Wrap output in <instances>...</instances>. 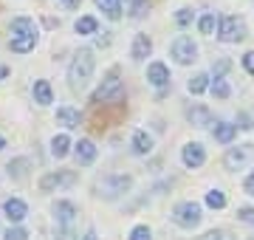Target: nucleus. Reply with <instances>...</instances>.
Wrapping results in <instances>:
<instances>
[{
	"instance_id": "1",
	"label": "nucleus",
	"mask_w": 254,
	"mask_h": 240,
	"mask_svg": "<svg viewBox=\"0 0 254 240\" xmlns=\"http://www.w3.org/2000/svg\"><path fill=\"white\" fill-rule=\"evenodd\" d=\"M93 65H96V57H93L91 48H79L76 57H73L71 68H68V85H71V91H82L88 79L93 76Z\"/></svg>"
},
{
	"instance_id": "2",
	"label": "nucleus",
	"mask_w": 254,
	"mask_h": 240,
	"mask_svg": "<svg viewBox=\"0 0 254 240\" xmlns=\"http://www.w3.org/2000/svg\"><path fill=\"white\" fill-rule=\"evenodd\" d=\"M122 96H125V82L119 79V71L113 68L108 79L93 91L91 102H93V105H102V102H122Z\"/></svg>"
},
{
	"instance_id": "3",
	"label": "nucleus",
	"mask_w": 254,
	"mask_h": 240,
	"mask_svg": "<svg viewBox=\"0 0 254 240\" xmlns=\"http://www.w3.org/2000/svg\"><path fill=\"white\" fill-rule=\"evenodd\" d=\"M218 40L220 43H240L246 40V23L243 17H235V14H229L218 23Z\"/></svg>"
},
{
	"instance_id": "4",
	"label": "nucleus",
	"mask_w": 254,
	"mask_h": 240,
	"mask_svg": "<svg viewBox=\"0 0 254 240\" xmlns=\"http://www.w3.org/2000/svg\"><path fill=\"white\" fill-rule=\"evenodd\" d=\"M173 221L181 226V229H195L200 223V203L195 201H184L175 206V212H173Z\"/></svg>"
},
{
	"instance_id": "5",
	"label": "nucleus",
	"mask_w": 254,
	"mask_h": 240,
	"mask_svg": "<svg viewBox=\"0 0 254 240\" xmlns=\"http://www.w3.org/2000/svg\"><path fill=\"white\" fill-rule=\"evenodd\" d=\"M249 161H254V144H237V147H229L226 156H223V167H226V170H243Z\"/></svg>"
},
{
	"instance_id": "6",
	"label": "nucleus",
	"mask_w": 254,
	"mask_h": 240,
	"mask_svg": "<svg viewBox=\"0 0 254 240\" xmlns=\"http://www.w3.org/2000/svg\"><path fill=\"white\" fill-rule=\"evenodd\" d=\"M173 57L178 65H190L198 60V46L192 43V37H187V34H181V37H175L173 43Z\"/></svg>"
},
{
	"instance_id": "7",
	"label": "nucleus",
	"mask_w": 254,
	"mask_h": 240,
	"mask_svg": "<svg viewBox=\"0 0 254 240\" xmlns=\"http://www.w3.org/2000/svg\"><path fill=\"white\" fill-rule=\"evenodd\" d=\"M76 184V173L73 170H60V173H46L40 178V189L43 192H51V189H60V186H73Z\"/></svg>"
},
{
	"instance_id": "8",
	"label": "nucleus",
	"mask_w": 254,
	"mask_h": 240,
	"mask_svg": "<svg viewBox=\"0 0 254 240\" xmlns=\"http://www.w3.org/2000/svg\"><path fill=\"white\" fill-rule=\"evenodd\" d=\"M181 158L190 170H198V167H203V161H206V150H203L200 141H190V144H184Z\"/></svg>"
},
{
	"instance_id": "9",
	"label": "nucleus",
	"mask_w": 254,
	"mask_h": 240,
	"mask_svg": "<svg viewBox=\"0 0 254 240\" xmlns=\"http://www.w3.org/2000/svg\"><path fill=\"white\" fill-rule=\"evenodd\" d=\"M96 144H93L91 139H79L76 144H73V156H76V161H79L82 167H88V164H93L96 161Z\"/></svg>"
},
{
	"instance_id": "10",
	"label": "nucleus",
	"mask_w": 254,
	"mask_h": 240,
	"mask_svg": "<svg viewBox=\"0 0 254 240\" xmlns=\"http://www.w3.org/2000/svg\"><path fill=\"white\" fill-rule=\"evenodd\" d=\"M147 82L155 85V88H167L170 85V68L164 62H150V68H147Z\"/></svg>"
},
{
	"instance_id": "11",
	"label": "nucleus",
	"mask_w": 254,
	"mask_h": 240,
	"mask_svg": "<svg viewBox=\"0 0 254 240\" xmlns=\"http://www.w3.org/2000/svg\"><path fill=\"white\" fill-rule=\"evenodd\" d=\"M3 212H6V218H9L11 223H20L28 215V206H26V201H20V198H9V201L3 203Z\"/></svg>"
},
{
	"instance_id": "12",
	"label": "nucleus",
	"mask_w": 254,
	"mask_h": 240,
	"mask_svg": "<svg viewBox=\"0 0 254 240\" xmlns=\"http://www.w3.org/2000/svg\"><path fill=\"white\" fill-rule=\"evenodd\" d=\"M54 215H57V223H60V226H71L73 218H76V206H73L71 201H57Z\"/></svg>"
},
{
	"instance_id": "13",
	"label": "nucleus",
	"mask_w": 254,
	"mask_h": 240,
	"mask_svg": "<svg viewBox=\"0 0 254 240\" xmlns=\"http://www.w3.org/2000/svg\"><path fill=\"white\" fill-rule=\"evenodd\" d=\"M150 51H153V40L147 37V34H136V40H133V51H130V57H133L136 62H141V60H147V57H150Z\"/></svg>"
},
{
	"instance_id": "14",
	"label": "nucleus",
	"mask_w": 254,
	"mask_h": 240,
	"mask_svg": "<svg viewBox=\"0 0 254 240\" xmlns=\"http://www.w3.org/2000/svg\"><path fill=\"white\" fill-rule=\"evenodd\" d=\"M130 150H133L136 156H150V150H153V139L147 136L144 130H136V133H133V139H130Z\"/></svg>"
},
{
	"instance_id": "15",
	"label": "nucleus",
	"mask_w": 254,
	"mask_h": 240,
	"mask_svg": "<svg viewBox=\"0 0 254 240\" xmlns=\"http://www.w3.org/2000/svg\"><path fill=\"white\" fill-rule=\"evenodd\" d=\"M215 141H220V144H232L237 136V124H232V121H218L215 124Z\"/></svg>"
},
{
	"instance_id": "16",
	"label": "nucleus",
	"mask_w": 254,
	"mask_h": 240,
	"mask_svg": "<svg viewBox=\"0 0 254 240\" xmlns=\"http://www.w3.org/2000/svg\"><path fill=\"white\" fill-rule=\"evenodd\" d=\"M9 31H11V37H26V34H37V26L31 17H17V20H11Z\"/></svg>"
},
{
	"instance_id": "17",
	"label": "nucleus",
	"mask_w": 254,
	"mask_h": 240,
	"mask_svg": "<svg viewBox=\"0 0 254 240\" xmlns=\"http://www.w3.org/2000/svg\"><path fill=\"white\" fill-rule=\"evenodd\" d=\"M37 46V34H26V37H9V48L14 54H28Z\"/></svg>"
},
{
	"instance_id": "18",
	"label": "nucleus",
	"mask_w": 254,
	"mask_h": 240,
	"mask_svg": "<svg viewBox=\"0 0 254 240\" xmlns=\"http://www.w3.org/2000/svg\"><path fill=\"white\" fill-rule=\"evenodd\" d=\"M187 119H190L195 127H206L209 121H212V113H209V108H203V105H192L190 111H187Z\"/></svg>"
},
{
	"instance_id": "19",
	"label": "nucleus",
	"mask_w": 254,
	"mask_h": 240,
	"mask_svg": "<svg viewBox=\"0 0 254 240\" xmlns=\"http://www.w3.org/2000/svg\"><path fill=\"white\" fill-rule=\"evenodd\" d=\"M82 121V113L73 111V108H60L57 111V124H63V127H79Z\"/></svg>"
},
{
	"instance_id": "20",
	"label": "nucleus",
	"mask_w": 254,
	"mask_h": 240,
	"mask_svg": "<svg viewBox=\"0 0 254 240\" xmlns=\"http://www.w3.org/2000/svg\"><path fill=\"white\" fill-rule=\"evenodd\" d=\"M28 167H31V161H28L26 156H20V158H14V161H9V178H14V181H23V178L28 176Z\"/></svg>"
},
{
	"instance_id": "21",
	"label": "nucleus",
	"mask_w": 254,
	"mask_h": 240,
	"mask_svg": "<svg viewBox=\"0 0 254 240\" xmlns=\"http://www.w3.org/2000/svg\"><path fill=\"white\" fill-rule=\"evenodd\" d=\"M34 102L37 105H51L54 102V91H51V85L46 79H37L34 82Z\"/></svg>"
},
{
	"instance_id": "22",
	"label": "nucleus",
	"mask_w": 254,
	"mask_h": 240,
	"mask_svg": "<svg viewBox=\"0 0 254 240\" xmlns=\"http://www.w3.org/2000/svg\"><path fill=\"white\" fill-rule=\"evenodd\" d=\"M71 139H68V136H65V133H60V136H54V139H51V156L54 158H65L68 156V153H71Z\"/></svg>"
},
{
	"instance_id": "23",
	"label": "nucleus",
	"mask_w": 254,
	"mask_h": 240,
	"mask_svg": "<svg viewBox=\"0 0 254 240\" xmlns=\"http://www.w3.org/2000/svg\"><path fill=\"white\" fill-rule=\"evenodd\" d=\"M93 3H96V9L105 11L110 20H119V17H122V3H119V0H93Z\"/></svg>"
},
{
	"instance_id": "24",
	"label": "nucleus",
	"mask_w": 254,
	"mask_h": 240,
	"mask_svg": "<svg viewBox=\"0 0 254 240\" xmlns=\"http://www.w3.org/2000/svg\"><path fill=\"white\" fill-rule=\"evenodd\" d=\"M209 79H212L209 74H195L190 79V85H187V88H190V93H195V96H198V93H203L209 88Z\"/></svg>"
},
{
	"instance_id": "25",
	"label": "nucleus",
	"mask_w": 254,
	"mask_h": 240,
	"mask_svg": "<svg viewBox=\"0 0 254 240\" xmlns=\"http://www.w3.org/2000/svg\"><path fill=\"white\" fill-rule=\"evenodd\" d=\"M96 28H99L96 17H79L76 20V34H96Z\"/></svg>"
},
{
	"instance_id": "26",
	"label": "nucleus",
	"mask_w": 254,
	"mask_h": 240,
	"mask_svg": "<svg viewBox=\"0 0 254 240\" xmlns=\"http://www.w3.org/2000/svg\"><path fill=\"white\" fill-rule=\"evenodd\" d=\"M206 206H212V209H223V206H226V195L220 192V189H209L206 192Z\"/></svg>"
},
{
	"instance_id": "27",
	"label": "nucleus",
	"mask_w": 254,
	"mask_h": 240,
	"mask_svg": "<svg viewBox=\"0 0 254 240\" xmlns=\"http://www.w3.org/2000/svg\"><path fill=\"white\" fill-rule=\"evenodd\" d=\"M212 93H215L218 99H229V96H232V88H229L226 79H212Z\"/></svg>"
},
{
	"instance_id": "28",
	"label": "nucleus",
	"mask_w": 254,
	"mask_h": 240,
	"mask_svg": "<svg viewBox=\"0 0 254 240\" xmlns=\"http://www.w3.org/2000/svg\"><path fill=\"white\" fill-rule=\"evenodd\" d=\"M198 28H200V34H206V37H212V31H215V14H212V11H206V14L200 17Z\"/></svg>"
},
{
	"instance_id": "29",
	"label": "nucleus",
	"mask_w": 254,
	"mask_h": 240,
	"mask_svg": "<svg viewBox=\"0 0 254 240\" xmlns=\"http://www.w3.org/2000/svg\"><path fill=\"white\" fill-rule=\"evenodd\" d=\"M229 68H232V60H226V57H223V60H218V62L212 65V79H223V74H226Z\"/></svg>"
},
{
	"instance_id": "30",
	"label": "nucleus",
	"mask_w": 254,
	"mask_h": 240,
	"mask_svg": "<svg viewBox=\"0 0 254 240\" xmlns=\"http://www.w3.org/2000/svg\"><path fill=\"white\" fill-rule=\"evenodd\" d=\"M150 6H153V0H136V3L130 6V14H133L136 20H141L147 14V9H150Z\"/></svg>"
},
{
	"instance_id": "31",
	"label": "nucleus",
	"mask_w": 254,
	"mask_h": 240,
	"mask_svg": "<svg viewBox=\"0 0 254 240\" xmlns=\"http://www.w3.org/2000/svg\"><path fill=\"white\" fill-rule=\"evenodd\" d=\"M192 17H195V11H192V9H178V11H175V23H178V26H190V23H192Z\"/></svg>"
},
{
	"instance_id": "32",
	"label": "nucleus",
	"mask_w": 254,
	"mask_h": 240,
	"mask_svg": "<svg viewBox=\"0 0 254 240\" xmlns=\"http://www.w3.org/2000/svg\"><path fill=\"white\" fill-rule=\"evenodd\" d=\"M3 240H28V232L23 229V226H11L9 232H6V238Z\"/></svg>"
},
{
	"instance_id": "33",
	"label": "nucleus",
	"mask_w": 254,
	"mask_h": 240,
	"mask_svg": "<svg viewBox=\"0 0 254 240\" xmlns=\"http://www.w3.org/2000/svg\"><path fill=\"white\" fill-rule=\"evenodd\" d=\"M130 240H153V232L147 229V226H136V229L130 232Z\"/></svg>"
},
{
	"instance_id": "34",
	"label": "nucleus",
	"mask_w": 254,
	"mask_h": 240,
	"mask_svg": "<svg viewBox=\"0 0 254 240\" xmlns=\"http://www.w3.org/2000/svg\"><path fill=\"white\" fill-rule=\"evenodd\" d=\"M237 127H240V130H252V127H254L252 116H249L246 111H240V113H237Z\"/></svg>"
},
{
	"instance_id": "35",
	"label": "nucleus",
	"mask_w": 254,
	"mask_h": 240,
	"mask_svg": "<svg viewBox=\"0 0 254 240\" xmlns=\"http://www.w3.org/2000/svg\"><path fill=\"white\" fill-rule=\"evenodd\" d=\"M237 218L243 223H254V209L252 206H240V209H237Z\"/></svg>"
},
{
	"instance_id": "36",
	"label": "nucleus",
	"mask_w": 254,
	"mask_h": 240,
	"mask_svg": "<svg viewBox=\"0 0 254 240\" xmlns=\"http://www.w3.org/2000/svg\"><path fill=\"white\" fill-rule=\"evenodd\" d=\"M73 238H76L73 226H60V229H57V240H73Z\"/></svg>"
},
{
	"instance_id": "37",
	"label": "nucleus",
	"mask_w": 254,
	"mask_h": 240,
	"mask_svg": "<svg viewBox=\"0 0 254 240\" xmlns=\"http://www.w3.org/2000/svg\"><path fill=\"white\" fill-rule=\"evenodd\" d=\"M243 68L254 76V51H246V54H243Z\"/></svg>"
},
{
	"instance_id": "38",
	"label": "nucleus",
	"mask_w": 254,
	"mask_h": 240,
	"mask_svg": "<svg viewBox=\"0 0 254 240\" xmlns=\"http://www.w3.org/2000/svg\"><path fill=\"white\" fill-rule=\"evenodd\" d=\"M243 189H246V192H249V195H254V170H252V173H249V178H246V181H243Z\"/></svg>"
},
{
	"instance_id": "39",
	"label": "nucleus",
	"mask_w": 254,
	"mask_h": 240,
	"mask_svg": "<svg viewBox=\"0 0 254 240\" xmlns=\"http://www.w3.org/2000/svg\"><path fill=\"white\" fill-rule=\"evenodd\" d=\"M82 0H65V9H79Z\"/></svg>"
},
{
	"instance_id": "40",
	"label": "nucleus",
	"mask_w": 254,
	"mask_h": 240,
	"mask_svg": "<svg viewBox=\"0 0 254 240\" xmlns=\"http://www.w3.org/2000/svg\"><path fill=\"white\" fill-rule=\"evenodd\" d=\"M82 240H96V229H88L85 235H82Z\"/></svg>"
},
{
	"instance_id": "41",
	"label": "nucleus",
	"mask_w": 254,
	"mask_h": 240,
	"mask_svg": "<svg viewBox=\"0 0 254 240\" xmlns=\"http://www.w3.org/2000/svg\"><path fill=\"white\" fill-rule=\"evenodd\" d=\"M6 76H9V68H6V65H0V79H6Z\"/></svg>"
},
{
	"instance_id": "42",
	"label": "nucleus",
	"mask_w": 254,
	"mask_h": 240,
	"mask_svg": "<svg viewBox=\"0 0 254 240\" xmlns=\"http://www.w3.org/2000/svg\"><path fill=\"white\" fill-rule=\"evenodd\" d=\"M3 147H6V139H3V136H0V150H3Z\"/></svg>"
}]
</instances>
